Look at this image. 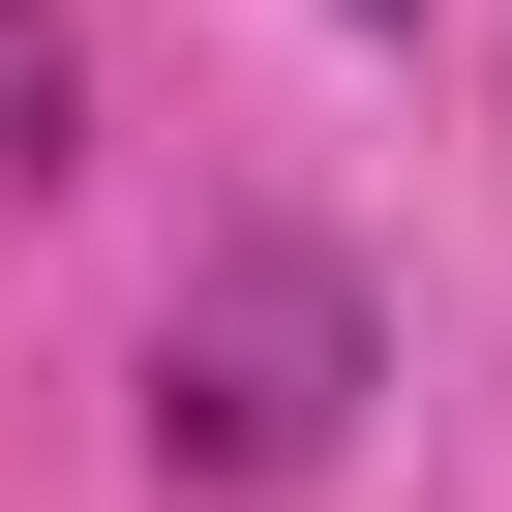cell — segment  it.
<instances>
[{
	"label": "cell",
	"mask_w": 512,
	"mask_h": 512,
	"mask_svg": "<svg viewBox=\"0 0 512 512\" xmlns=\"http://www.w3.org/2000/svg\"><path fill=\"white\" fill-rule=\"evenodd\" d=\"M0 151H61V0H0Z\"/></svg>",
	"instance_id": "obj_2"
},
{
	"label": "cell",
	"mask_w": 512,
	"mask_h": 512,
	"mask_svg": "<svg viewBox=\"0 0 512 512\" xmlns=\"http://www.w3.org/2000/svg\"><path fill=\"white\" fill-rule=\"evenodd\" d=\"M362 422V272L332 241H211L151 302V482H332Z\"/></svg>",
	"instance_id": "obj_1"
},
{
	"label": "cell",
	"mask_w": 512,
	"mask_h": 512,
	"mask_svg": "<svg viewBox=\"0 0 512 512\" xmlns=\"http://www.w3.org/2000/svg\"><path fill=\"white\" fill-rule=\"evenodd\" d=\"M362 31H392V0H362Z\"/></svg>",
	"instance_id": "obj_3"
}]
</instances>
